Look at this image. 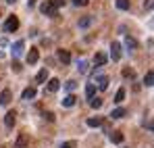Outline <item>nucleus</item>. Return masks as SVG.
<instances>
[{"label": "nucleus", "instance_id": "423d86ee", "mask_svg": "<svg viewBox=\"0 0 154 148\" xmlns=\"http://www.w3.org/2000/svg\"><path fill=\"white\" fill-rule=\"evenodd\" d=\"M38 58H40L38 48H29V52H27V63H29V65H35V63H38Z\"/></svg>", "mask_w": 154, "mask_h": 148}, {"label": "nucleus", "instance_id": "393cba45", "mask_svg": "<svg viewBox=\"0 0 154 148\" xmlns=\"http://www.w3.org/2000/svg\"><path fill=\"white\" fill-rule=\"evenodd\" d=\"M152 81H154V73H152V71H148V73H146V77H144V83L150 88V86H152Z\"/></svg>", "mask_w": 154, "mask_h": 148}, {"label": "nucleus", "instance_id": "39448f33", "mask_svg": "<svg viewBox=\"0 0 154 148\" xmlns=\"http://www.w3.org/2000/svg\"><path fill=\"white\" fill-rule=\"evenodd\" d=\"M110 56H112V61H119L121 58V44L119 42H112L110 44Z\"/></svg>", "mask_w": 154, "mask_h": 148}, {"label": "nucleus", "instance_id": "72a5a7b5", "mask_svg": "<svg viewBox=\"0 0 154 148\" xmlns=\"http://www.w3.org/2000/svg\"><path fill=\"white\" fill-rule=\"evenodd\" d=\"M144 8H148V11H150V8H152V0H146V2H144Z\"/></svg>", "mask_w": 154, "mask_h": 148}, {"label": "nucleus", "instance_id": "c756f323", "mask_svg": "<svg viewBox=\"0 0 154 148\" xmlns=\"http://www.w3.org/2000/svg\"><path fill=\"white\" fill-rule=\"evenodd\" d=\"M88 2H90V0H73L75 6H88Z\"/></svg>", "mask_w": 154, "mask_h": 148}, {"label": "nucleus", "instance_id": "ddd939ff", "mask_svg": "<svg viewBox=\"0 0 154 148\" xmlns=\"http://www.w3.org/2000/svg\"><path fill=\"white\" fill-rule=\"evenodd\" d=\"M94 23V17H83V19H79V29H88V27H90V25Z\"/></svg>", "mask_w": 154, "mask_h": 148}, {"label": "nucleus", "instance_id": "7ed1b4c3", "mask_svg": "<svg viewBox=\"0 0 154 148\" xmlns=\"http://www.w3.org/2000/svg\"><path fill=\"white\" fill-rule=\"evenodd\" d=\"M11 100H13V92L6 88V90H2V94H0V104L2 106H8L11 104Z\"/></svg>", "mask_w": 154, "mask_h": 148}, {"label": "nucleus", "instance_id": "1a4fd4ad", "mask_svg": "<svg viewBox=\"0 0 154 148\" xmlns=\"http://www.w3.org/2000/svg\"><path fill=\"white\" fill-rule=\"evenodd\" d=\"M35 94H38L35 88H25L23 94H21V98H23V100H31V98H35Z\"/></svg>", "mask_w": 154, "mask_h": 148}, {"label": "nucleus", "instance_id": "4be33fe9", "mask_svg": "<svg viewBox=\"0 0 154 148\" xmlns=\"http://www.w3.org/2000/svg\"><path fill=\"white\" fill-rule=\"evenodd\" d=\"M77 71H79V73H85V71H88V63H85L83 58L77 61Z\"/></svg>", "mask_w": 154, "mask_h": 148}, {"label": "nucleus", "instance_id": "0eeeda50", "mask_svg": "<svg viewBox=\"0 0 154 148\" xmlns=\"http://www.w3.org/2000/svg\"><path fill=\"white\" fill-rule=\"evenodd\" d=\"M15 121H17V113H15V111H8V113L4 115V125H6V127H13Z\"/></svg>", "mask_w": 154, "mask_h": 148}, {"label": "nucleus", "instance_id": "2f4dec72", "mask_svg": "<svg viewBox=\"0 0 154 148\" xmlns=\"http://www.w3.org/2000/svg\"><path fill=\"white\" fill-rule=\"evenodd\" d=\"M13 71H15V73H19V71H21V65H19V63H17V61H15V63H13Z\"/></svg>", "mask_w": 154, "mask_h": 148}, {"label": "nucleus", "instance_id": "2eb2a0df", "mask_svg": "<svg viewBox=\"0 0 154 148\" xmlns=\"http://www.w3.org/2000/svg\"><path fill=\"white\" fill-rule=\"evenodd\" d=\"M125 113H127V111H125L123 106H119V109H115V111L110 113V117H112V119H123V117H125Z\"/></svg>", "mask_w": 154, "mask_h": 148}, {"label": "nucleus", "instance_id": "aec40b11", "mask_svg": "<svg viewBox=\"0 0 154 148\" xmlns=\"http://www.w3.org/2000/svg\"><path fill=\"white\" fill-rule=\"evenodd\" d=\"M129 6H131L129 0H117V8L119 11H129Z\"/></svg>", "mask_w": 154, "mask_h": 148}, {"label": "nucleus", "instance_id": "6e6552de", "mask_svg": "<svg viewBox=\"0 0 154 148\" xmlns=\"http://www.w3.org/2000/svg\"><path fill=\"white\" fill-rule=\"evenodd\" d=\"M56 56H58V61H60L63 65H67V63L71 61V54H69V50H58V52H56Z\"/></svg>", "mask_w": 154, "mask_h": 148}, {"label": "nucleus", "instance_id": "412c9836", "mask_svg": "<svg viewBox=\"0 0 154 148\" xmlns=\"http://www.w3.org/2000/svg\"><path fill=\"white\" fill-rule=\"evenodd\" d=\"M94 94H96V86L94 83H88L85 86V96L88 98H94Z\"/></svg>", "mask_w": 154, "mask_h": 148}, {"label": "nucleus", "instance_id": "a211bd4d", "mask_svg": "<svg viewBox=\"0 0 154 148\" xmlns=\"http://www.w3.org/2000/svg\"><path fill=\"white\" fill-rule=\"evenodd\" d=\"M46 79H48V69H42L40 73L35 75V81H38V83H44Z\"/></svg>", "mask_w": 154, "mask_h": 148}, {"label": "nucleus", "instance_id": "20e7f679", "mask_svg": "<svg viewBox=\"0 0 154 148\" xmlns=\"http://www.w3.org/2000/svg\"><path fill=\"white\" fill-rule=\"evenodd\" d=\"M23 48H25V42H23V40H17V42L13 44V56H15V58L21 56V54H23Z\"/></svg>", "mask_w": 154, "mask_h": 148}, {"label": "nucleus", "instance_id": "4468645a", "mask_svg": "<svg viewBox=\"0 0 154 148\" xmlns=\"http://www.w3.org/2000/svg\"><path fill=\"white\" fill-rule=\"evenodd\" d=\"M60 88V81L56 79V77H52V79H48V92H56Z\"/></svg>", "mask_w": 154, "mask_h": 148}, {"label": "nucleus", "instance_id": "cd10ccee", "mask_svg": "<svg viewBox=\"0 0 154 148\" xmlns=\"http://www.w3.org/2000/svg\"><path fill=\"white\" fill-rule=\"evenodd\" d=\"M54 8H60V6H65V0H48Z\"/></svg>", "mask_w": 154, "mask_h": 148}, {"label": "nucleus", "instance_id": "9b49d317", "mask_svg": "<svg viewBox=\"0 0 154 148\" xmlns=\"http://www.w3.org/2000/svg\"><path fill=\"white\" fill-rule=\"evenodd\" d=\"M96 83H98L100 90H106L108 88V77L106 75H96Z\"/></svg>", "mask_w": 154, "mask_h": 148}, {"label": "nucleus", "instance_id": "6ab92c4d", "mask_svg": "<svg viewBox=\"0 0 154 148\" xmlns=\"http://www.w3.org/2000/svg\"><path fill=\"white\" fill-rule=\"evenodd\" d=\"M75 96H73V94H69V96H65V98L60 100V102H63V106H73V104H75Z\"/></svg>", "mask_w": 154, "mask_h": 148}, {"label": "nucleus", "instance_id": "c85d7f7f", "mask_svg": "<svg viewBox=\"0 0 154 148\" xmlns=\"http://www.w3.org/2000/svg\"><path fill=\"white\" fill-rule=\"evenodd\" d=\"M42 117H44V119H46L48 123H52V121H54V113H50V111H46V113H44Z\"/></svg>", "mask_w": 154, "mask_h": 148}, {"label": "nucleus", "instance_id": "bb28decb", "mask_svg": "<svg viewBox=\"0 0 154 148\" xmlns=\"http://www.w3.org/2000/svg\"><path fill=\"white\" fill-rule=\"evenodd\" d=\"M75 88H77V83H75V81H73V79H69V81L65 83V90H67V92H73Z\"/></svg>", "mask_w": 154, "mask_h": 148}, {"label": "nucleus", "instance_id": "473e14b6", "mask_svg": "<svg viewBox=\"0 0 154 148\" xmlns=\"http://www.w3.org/2000/svg\"><path fill=\"white\" fill-rule=\"evenodd\" d=\"M60 148H75V142H65V144H60Z\"/></svg>", "mask_w": 154, "mask_h": 148}, {"label": "nucleus", "instance_id": "5701e85b", "mask_svg": "<svg viewBox=\"0 0 154 148\" xmlns=\"http://www.w3.org/2000/svg\"><path fill=\"white\" fill-rule=\"evenodd\" d=\"M123 100H125V90L121 88V90H117V96H115V102H117V104H121Z\"/></svg>", "mask_w": 154, "mask_h": 148}, {"label": "nucleus", "instance_id": "f03ea898", "mask_svg": "<svg viewBox=\"0 0 154 148\" xmlns=\"http://www.w3.org/2000/svg\"><path fill=\"white\" fill-rule=\"evenodd\" d=\"M40 11H42V15H46V17H56V11H58V8H54L50 2L46 0V2L40 6Z\"/></svg>", "mask_w": 154, "mask_h": 148}, {"label": "nucleus", "instance_id": "a878e982", "mask_svg": "<svg viewBox=\"0 0 154 148\" xmlns=\"http://www.w3.org/2000/svg\"><path fill=\"white\" fill-rule=\"evenodd\" d=\"M27 140H29V138H27V134H23V136H19V140H17V148H23L27 144Z\"/></svg>", "mask_w": 154, "mask_h": 148}, {"label": "nucleus", "instance_id": "f3484780", "mask_svg": "<svg viewBox=\"0 0 154 148\" xmlns=\"http://www.w3.org/2000/svg\"><path fill=\"white\" fill-rule=\"evenodd\" d=\"M88 125H90V127H100V125H102V117H98V115H96V117H90V119H88Z\"/></svg>", "mask_w": 154, "mask_h": 148}, {"label": "nucleus", "instance_id": "f704fd0d", "mask_svg": "<svg viewBox=\"0 0 154 148\" xmlns=\"http://www.w3.org/2000/svg\"><path fill=\"white\" fill-rule=\"evenodd\" d=\"M6 2H8V4H15V2H17V0H6Z\"/></svg>", "mask_w": 154, "mask_h": 148}, {"label": "nucleus", "instance_id": "f8f14e48", "mask_svg": "<svg viewBox=\"0 0 154 148\" xmlns=\"http://www.w3.org/2000/svg\"><path fill=\"white\" fill-rule=\"evenodd\" d=\"M125 48H127V50H137V42H135V38L125 36Z\"/></svg>", "mask_w": 154, "mask_h": 148}, {"label": "nucleus", "instance_id": "f257e3e1", "mask_svg": "<svg viewBox=\"0 0 154 148\" xmlns=\"http://www.w3.org/2000/svg\"><path fill=\"white\" fill-rule=\"evenodd\" d=\"M17 29H19V19H17L15 15H11V17H8V21L4 23V31H6V33H11V31H17Z\"/></svg>", "mask_w": 154, "mask_h": 148}, {"label": "nucleus", "instance_id": "7c9ffc66", "mask_svg": "<svg viewBox=\"0 0 154 148\" xmlns=\"http://www.w3.org/2000/svg\"><path fill=\"white\" fill-rule=\"evenodd\" d=\"M133 69H123V77H133Z\"/></svg>", "mask_w": 154, "mask_h": 148}, {"label": "nucleus", "instance_id": "9d476101", "mask_svg": "<svg viewBox=\"0 0 154 148\" xmlns=\"http://www.w3.org/2000/svg\"><path fill=\"white\" fill-rule=\"evenodd\" d=\"M106 61H108V56H106L104 52H96V56H94V63H96L98 67H102V65H106Z\"/></svg>", "mask_w": 154, "mask_h": 148}, {"label": "nucleus", "instance_id": "dca6fc26", "mask_svg": "<svg viewBox=\"0 0 154 148\" xmlns=\"http://www.w3.org/2000/svg\"><path fill=\"white\" fill-rule=\"evenodd\" d=\"M123 138H125V136H123L121 131H112V134H110V142H112V144H121Z\"/></svg>", "mask_w": 154, "mask_h": 148}, {"label": "nucleus", "instance_id": "b1692460", "mask_svg": "<svg viewBox=\"0 0 154 148\" xmlns=\"http://www.w3.org/2000/svg\"><path fill=\"white\" fill-rule=\"evenodd\" d=\"M90 106L92 109H100L102 106V98H98V96L96 98H90Z\"/></svg>", "mask_w": 154, "mask_h": 148}]
</instances>
